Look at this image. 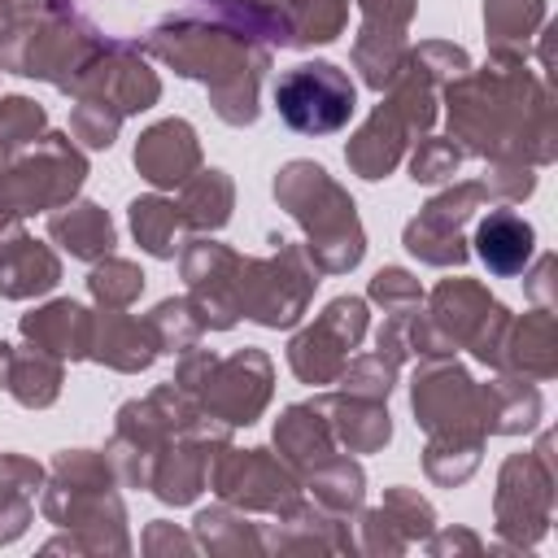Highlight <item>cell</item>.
Segmentation results:
<instances>
[{
  "label": "cell",
  "mask_w": 558,
  "mask_h": 558,
  "mask_svg": "<svg viewBox=\"0 0 558 558\" xmlns=\"http://www.w3.org/2000/svg\"><path fill=\"white\" fill-rule=\"evenodd\" d=\"M449 140L462 153L493 161L549 166L554 161V96L514 52H493L484 70H466L445 83Z\"/></svg>",
  "instance_id": "1"
},
{
  "label": "cell",
  "mask_w": 558,
  "mask_h": 558,
  "mask_svg": "<svg viewBox=\"0 0 558 558\" xmlns=\"http://www.w3.org/2000/svg\"><path fill=\"white\" fill-rule=\"evenodd\" d=\"M148 52L174 65L183 78H201L222 122L248 126L257 118V83L270 65L266 44L218 22L170 17L148 35Z\"/></svg>",
  "instance_id": "2"
},
{
  "label": "cell",
  "mask_w": 558,
  "mask_h": 558,
  "mask_svg": "<svg viewBox=\"0 0 558 558\" xmlns=\"http://www.w3.org/2000/svg\"><path fill=\"white\" fill-rule=\"evenodd\" d=\"M275 201L305 227V253L318 275H344L362 262L366 235L349 192L314 161H288L275 174Z\"/></svg>",
  "instance_id": "3"
},
{
  "label": "cell",
  "mask_w": 558,
  "mask_h": 558,
  "mask_svg": "<svg viewBox=\"0 0 558 558\" xmlns=\"http://www.w3.org/2000/svg\"><path fill=\"white\" fill-rule=\"evenodd\" d=\"M44 514L57 527H70V541H48L44 549H113L126 554L109 532L126 536L122 527V501L113 493V466L105 453L92 449H65L52 462V484L44 493Z\"/></svg>",
  "instance_id": "4"
},
{
  "label": "cell",
  "mask_w": 558,
  "mask_h": 558,
  "mask_svg": "<svg viewBox=\"0 0 558 558\" xmlns=\"http://www.w3.org/2000/svg\"><path fill=\"white\" fill-rule=\"evenodd\" d=\"M436 87H440V78H432L414 57H405L401 74L388 83V100H379V109L362 122V131L344 148L349 166L362 179L392 174V166L405 157L410 140L436 122Z\"/></svg>",
  "instance_id": "5"
},
{
  "label": "cell",
  "mask_w": 558,
  "mask_h": 558,
  "mask_svg": "<svg viewBox=\"0 0 558 558\" xmlns=\"http://www.w3.org/2000/svg\"><path fill=\"white\" fill-rule=\"evenodd\" d=\"M174 384L183 392H192L201 401V410L227 427H248L262 418L266 401H270V384H275V366L262 349H240L231 357H214V353H183Z\"/></svg>",
  "instance_id": "6"
},
{
  "label": "cell",
  "mask_w": 558,
  "mask_h": 558,
  "mask_svg": "<svg viewBox=\"0 0 558 558\" xmlns=\"http://www.w3.org/2000/svg\"><path fill=\"white\" fill-rule=\"evenodd\" d=\"M318 288V266L310 262L305 244H283L270 257H244L235 279V305L244 318L262 327H296L310 296Z\"/></svg>",
  "instance_id": "7"
},
{
  "label": "cell",
  "mask_w": 558,
  "mask_h": 558,
  "mask_svg": "<svg viewBox=\"0 0 558 558\" xmlns=\"http://www.w3.org/2000/svg\"><path fill=\"white\" fill-rule=\"evenodd\" d=\"M83 179H87V157L70 144V135L48 131L0 166V196L17 218L44 214L70 205Z\"/></svg>",
  "instance_id": "8"
},
{
  "label": "cell",
  "mask_w": 558,
  "mask_h": 558,
  "mask_svg": "<svg viewBox=\"0 0 558 558\" xmlns=\"http://www.w3.org/2000/svg\"><path fill=\"white\" fill-rule=\"evenodd\" d=\"M554 484H558V471H554V440L549 436H541L532 453H510L501 462L493 510H497V532L506 545L523 549L549 532Z\"/></svg>",
  "instance_id": "9"
},
{
  "label": "cell",
  "mask_w": 558,
  "mask_h": 558,
  "mask_svg": "<svg viewBox=\"0 0 558 558\" xmlns=\"http://www.w3.org/2000/svg\"><path fill=\"white\" fill-rule=\"evenodd\" d=\"M105 44H109L105 35H96L87 22H78L65 9V13H52V17L35 22L26 35H17L9 44V52L0 57V65L13 70V74H26V78H44L61 92H74V83L100 57Z\"/></svg>",
  "instance_id": "10"
},
{
  "label": "cell",
  "mask_w": 558,
  "mask_h": 558,
  "mask_svg": "<svg viewBox=\"0 0 558 558\" xmlns=\"http://www.w3.org/2000/svg\"><path fill=\"white\" fill-rule=\"evenodd\" d=\"M432 331L445 340V349H471L480 362L501 366V344L510 327V310L488 296L484 283L475 279H440L432 288V305L423 314Z\"/></svg>",
  "instance_id": "11"
},
{
  "label": "cell",
  "mask_w": 558,
  "mask_h": 558,
  "mask_svg": "<svg viewBox=\"0 0 558 558\" xmlns=\"http://www.w3.org/2000/svg\"><path fill=\"white\" fill-rule=\"evenodd\" d=\"M414 423L432 440H484V410H480V384L445 353V357H418L414 384H410Z\"/></svg>",
  "instance_id": "12"
},
{
  "label": "cell",
  "mask_w": 558,
  "mask_h": 558,
  "mask_svg": "<svg viewBox=\"0 0 558 558\" xmlns=\"http://www.w3.org/2000/svg\"><path fill=\"white\" fill-rule=\"evenodd\" d=\"M275 109L301 135H331L349 126L357 109V87L340 65L305 61V65H292L275 83Z\"/></svg>",
  "instance_id": "13"
},
{
  "label": "cell",
  "mask_w": 558,
  "mask_h": 558,
  "mask_svg": "<svg viewBox=\"0 0 558 558\" xmlns=\"http://www.w3.org/2000/svg\"><path fill=\"white\" fill-rule=\"evenodd\" d=\"M205 484L227 501V506H240V510H270V514H283L288 506L301 501V488H296V471L270 453V449H222L209 458V475Z\"/></svg>",
  "instance_id": "14"
},
{
  "label": "cell",
  "mask_w": 558,
  "mask_h": 558,
  "mask_svg": "<svg viewBox=\"0 0 558 558\" xmlns=\"http://www.w3.org/2000/svg\"><path fill=\"white\" fill-rule=\"evenodd\" d=\"M366 336V301L362 296H336L305 331L292 336L288 344V366L296 371L301 384H336L349 349Z\"/></svg>",
  "instance_id": "15"
},
{
  "label": "cell",
  "mask_w": 558,
  "mask_h": 558,
  "mask_svg": "<svg viewBox=\"0 0 558 558\" xmlns=\"http://www.w3.org/2000/svg\"><path fill=\"white\" fill-rule=\"evenodd\" d=\"M484 201H488V192H484L480 179L445 187L440 196H432L418 209V218L405 222V248L427 266H462L471 257V248L462 240V227L471 222V214Z\"/></svg>",
  "instance_id": "16"
},
{
  "label": "cell",
  "mask_w": 558,
  "mask_h": 558,
  "mask_svg": "<svg viewBox=\"0 0 558 558\" xmlns=\"http://www.w3.org/2000/svg\"><path fill=\"white\" fill-rule=\"evenodd\" d=\"M240 253H231L227 244L218 240H187L183 248V279H187V301L196 310V318L214 331L231 327L240 318V305H235V279H240Z\"/></svg>",
  "instance_id": "17"
},
{
  "label": "cell",
  "mask_w": 558,
  "mask_h": 558,
  "mask_svg": "<svg viewBox=\"0 0 558 558\" xmlns=\"http://www.w3.org/2000/svg\"><path fill=\"white\" fill-rule=\"evenodd\" d=\"M74 96H92V100H105L109 109H118L122 118L126 113H140L148 105H157L161 96V78L140 61V52L131 44H105L100 57L83 70V78L74 83Z\"/></svg>",
  "instance_id": "18"
},
{
  "label": "cell",
  "mask_w": 558,
  "mask_h": 558,
  "mask_svg": "<svg viewBox=\"0 0 558 558\" xmlns=\"http://www.w3.org/2000/svg\"><path fill=\"white\" fill-rule=\"evenodd\" d=\"M135 170L153 187H179L201 170V144L192 122L183 118H161L135 140Z\"/></svg>",
  "instance_id": "19"
},
{
  "label": "cell",
  "mask_w": 558,
  "mask_h": 558,
  "mask_svg": "<svg viewBox=\"0 0 558 558\" xmlns=\"http://www.w3.org/2000/svg\"><path fill=\"white\" fill-rule=\"evenodd\" d=\"M471 244H475L480 262L488 266V275L510 279V275H523L527 270V262L536 253V227L523 214H514L510 205H497V209H488L475 222Z\"/></svg>",
  "instance_id": "20"
},
{
  "label": "cell",
  "mask_w": 558,
  "mask_h": 558,
  "mask_svg": "<svg viewBox=\"0 0 558 558\" xmlns=\"http://www.w3.org/2000/svg\"><path fill=\"white\" fill-rule=\"evenodd\" d=\"M61 283V257L31 240L22 227L0 235V296L9 301H26L39 292H52Z\"/></svg>",
  "instance_id": "21"
},
{
  "label": "cell",
  "mask_w": 558,
  "mask_h": 558,
  "mask_svg": "<svg viewBox=\"0 0 558 558\" xmlns=\"http://www.w3.org/2000/svg\"><path fill=\"white\" fill-rule=\"evenodd\" d=\"M523 379H554L558 371V323L549 310H532L523 318H510L506 344H501V366Z\"/></svg>",
  "instance_id": "22"
},
{
  "label": "cell",
  "mask_w": 558,
  "mask_h": 558,
  "mask_svg": "<svg viewBox=\"0 0 558 558\" xmlns=\"http://www.w3.org/2000/svg\"><path fill=\"white\" fill-rule=\"evenodd\" d=\"M92 323H96V314H87L78 301H48V305L22 314V336L52 357L78 362L92 353Z\"/></svg>",
  "instance_id": "23"
},
{
  "label": "cell",
  "mask_w": 558,
  "mask_h": 558,
  "mask_svg": "<svg viewBox=\"0 0 558 558\" xmlns=\"http://www.w3.org/2000/svg\"><path fill=\"white\" fill-rule=\"evenodd\" d=\"M275 449H279V458L296 475H310L318 462H327L336 453V436H331V423H327L323 401L288 405L283 418L275 423Z\"/></svg>",
  "instance_id": "24"
},
{
  "label": "cell",
  "mask_w": 558,
  "mask_h": 558,
  "mask_svg": "<svg viewBox=\"0 0 558 558\" xmlns=\"http://www.w3.org/2000/svg\"><path fill=\"white\" fill-rule=\"evenodd\" d=\"M157 353L161 349H157V340H153V331H148L144 318H131L122 310L96 314V323H92V353L87 357H96V362H105L113 371L135 375V371L153 366Z\"/></svg>",
  "instance_id": "25"
},
{
  "label": "cell",
  "mask_w": 558,
  "mask_h": 558,
  "mask_svg": "<svg viewBox=\"0 0 558 558\" xmlns=\"http://www.w3.org/2000/svg\"><path fill=\"white\" fill-rule=\"evenodd\" d=\"M480 410L488 436H523L541 423V388L536 379H523L514 371L497 375L493 384H480Z\"/></svg>",
  "instance_id": "26"
},
{
  "label": "cell",
  "mask_w": 558,
  "mask_h": 558,
  "mask_svg": "<svg viewBox=\"0 0 558 558\" xmlns=\"http://www.w3.org/2000/svg\"><path fill=\"white\" fill-rule=\"evenodd\" d=\"M214 445L209 440H196V436H174L166 440V449L157 453L153 462V475H148V488L170 501V506H187L201 488H205V475H209V453Z\"/></svg>",
  "instance_id": "27"
},
{
  "label": "cell",
  "mask_w": 558,
  "mask_h": 558,
  "mask_svg": "<svg viewBox=\"0 0 558 558\" xmlns=\"http://www.w3.org/2000/svg\"><path fill=\"white\" fill-rule=\"evenodd\" d=\"M318 401L327 410L331 436L349 453H375V449H384L392 440V418H388L384 401H366V397H349V392L318 397Z\"/></svg>",
  "instance_id": "28"
},
{
  "label": "cell",
  "mask_w": 558,
  "mask_h": 558,
  "mask_svg": "<svg viewBox=\"0 0 558 558\" xmlns=\"http://www.w3.org/2000/svg\"><path fill=\"white\" fill-rule=\"evenodd\" d=\"M48 235L78 262H100L105 253H113L118 231L109 222V214L92 201H70L48 218Z\"/></svg>",
  "instance_id": "29"
},
{
  "label": "cell",
  "mask_w": 558,
  "mask_h": 558,
  "mask_svg": "<svg viewBox=\"0 0 558 558\" xmlns=\"http://www.w3.org/2000/svg\"><path fill=\"white\" fill-rule=\"evenodd\" d=\"M179 187L183 192H179L174 205H179L183 227H192V231H218V227H227L231 205H235V187H231V179L222 170H196Z\"/></svg>",
  "instance_id": "30"
},
{
  "label": "cell",
  "mask_w": 558,
  "mask_h": 558,
  "mask_svg": "<svg viewBox=\"0 0 558 558\" xmlns=\"http://www.w3.org/2000/svg\"><path fill=\"white\" fill-rule=\"evenodd\" d=\"M4 388L26 405V410H44L57 401L61 392V357L44 353V349H13L9 357V379Z\"/></svg>",
  "instance_id": "31"
},
{
  "label": "cell",
  "mask_w": 558,
  "mask_h": 558,
  "mask_svg": "<svg viewBox=\"0 0 558 558\" xmlns=\"http://www.w3.org/2000/svg\"><path fill=\"white\" fill-rule=\"evenodd\" d=\"M545 0H484V26L493 39V52L523 57L527 39L545 26Z\"/></svg>",
  "instance_id": "32"
},
{
  "label": "cell",
  "mask_w": 558,
  "mask_h": 558,
  "mask_svg": "<svg viewBox=\"0 0 558 558\" xmlns=\"http://www.w3.org/2000/svg\"><path fill=\"white\" fill-rule=\"evenodd\" d=\"M305 480H310L314 506H323V510H331V514H340V519H349V514L362 506V497H366V475H362V466H357L353 458H340V453H331L327 462H318Z\"/></svg>",
  "instance_id": "33"
},
{
  "label": "cell",
  "mask_w": 558,
  "mask_h": 558,
  "mask_svg": "<svg viewBox=\"0 0 558 558\" xmlns=\"http://www.w3.org/2000/svg\"><path fill=\"white\" fill-rule=\"evenodd\" d=\"M288 44H331L349 22V0H288Z\"/></svg>",
  "instance_id": "34"
},
{
  "label": "cell",
  "mask_w": 558,
  "mask_h": 558,
  "mask_svg": "<svg viewBox=\"0 0 558 558\" xmlns=\"http://www.w3.org/2000/svg\"><path fill=\"white\" fill-rule=\"evenodd\" d=\"M183 227V218H179V205L174 201H166V196H135L131 201V231H135V240H140V248L144 253H153V257H174V231Z\"/></svg>",
  "instance_id": "35"
},
{
  "label": "cell",
  "mask_w": 558,
  "mask_h": 558,
  "mask_svg": "<svg viewBox=\"0 0 558 558\" xmlns=\"http://www.w3.org/2000/svg\"><path fill=\"white\" fill-rule=\"evenodd\" d=\"M87 292H92L105 310H126V305L144 292V270H140L135 262H126V257L105 253V257L92 266V275H87Z\"/></svg>",
  "instance_id": "36"
},
{
  "label": "cell",
  "mask_w": 558,
  "mask_h": 558,
  "mask_svg": "<svg viewBox=\"0 0 558 558\" xmlns=\"http://www.w3.org/2000/svg\"><path fill=\"white\" fill-rule=\"evenodd\" d=\"M196 541H201V549H209V554L262 549V536L248 527V519L235 514V510H227V506H214V510H201V514H196Z\"/></svg>",
  "instance_id": "37"
},
{
  "label": "cell",
  "mask_w": 558,
  "mask_h": 558,
  "mask_svg": "<svg viewBox=\"0 0 558 558\" xmlns=\"http://www.w3.org/2000/svg\"><path fill=\"white\" fill-rule=\"evenodd\" d=\"M144 323H148V331H153V340H157L161 353H187L201 340V331H205V323L196 318V310H192L187 296L161 301Z\"/></svg>",
  "instance_id": "38"
},
{
  "label": "cell",
  "mask_w": 558,
  "mask_h": 558,
  "mask_svg": "<svg viewBox=\"0 0 558 558\" xmlns=\"http://www.w3.org/2000/svg\"><path fill=\"white\" fill-rule=\"evenodd\" d=\"M44 126H48L44 105H35L26 96H4L0 100V166L13 153H22L26 144H35L44 135Z\"/></svg>",
  "instance_id": "39"
},
{
  "label": "cell",
  "mask_w": 558,
  "mask_h": 558,
  "mask_svg": "<svg viewBox=\"0 0 558 558\" xmlns=\"http://www.w3.org/2000/svg\"><path fill=\"white\" fill-rule=\"evenodd\" d=\"M340 392L349 397H366V401H388L392 384H397V362L388 353H362V357H349L344 371H340Z\"/></svg>",
  "instance_id": "40"
},
{
  "label": "cell",
  "mask_w": 558,
  "mask_h": 558,
  "mask_svg": "<svg viewBox=\"0 0 558 558\" xmlns=\"http://www.w3.org/2000/svg\"><path fill=\"white\" fill-rule=\"evenodd\" d=\"M480 453H484V440H432L427 436V453H423V466L436 484L453 488L462 484L475 466H480Z\"/></svg>",
  "instance_id": "41"
},
{
  "label": "cell",
  "mask_w": 558,
  "mask_h": 558,
  "mask_svg": "<svg viewBox=\"0 0 558 558\" xmlns=\"http://www.w3.org/2000/svg\"><path fill=\"white\" fill-rule=\"evenodd\" d=\"M118 126H122V113L118 109H109L105 100L78 96V105L70 113V135L74 140H83L87 148H109L113 135H118Z\"/></svg>",
  "instance_id": "42"
},
{
  "label": "cell",
  "mask_w": 558,
  "mask_h": 558,
  "mask_svg": "<svg viewBox=\"0 0 558 558\" xmlns=\"http://www.w3.org/2000/svg\"><path fill=\"white\" fill-rule=\"evenodd\" d=\"M371 301L384 305V314H414L423 305V283L401 266H384L371 279Z\"/></svg>",
  "instance_id": "43"
},
{
  "label": "cell",
  "mask_w": 558,
  "mask_h": 558,
  "mask_svg": "<svg viewBox=\"0 0 558 558\" xmlns=\"http://www.w3.org/2000/svg\"><path fill=\"white\" fill-rule=\"evenodd\" d=\"M388 519H392V527L414 545V541H423V536H432V527H436V514H432V506L414 493V488H388V497H384V506H379Z\"/></svg>",
  "instance_id": "44"
},
{
  "label": "cell",
  "mask_w": 558,
  "mask_h": 558,
  "mask_svg": "<svg viewBox=\"0 0 558 558\" xmlns=\"http://www.w3.org/2000/svg\"><path fill=\"white\" fill-rule=\"evenodd\" d=\"M462 166V148L453 140H418L414 157H410V179L414 183H436V179H453V170Z\"/></svg>",
  "instance_id": "45"
},
{
  "label": "cell",
  "mask_w": 558,
  "mask_h": 558,
  "mask_svg": "<svg viewBox=\"0 0 558 558\" xmlns=\"http://www.w3.org/2000/svg\"><path fill=\"white\" fill-rule=\"evenodd\" d=\"M484 192H488V201H523V196H532L536 192V166H523V161H493L488 170H484Z\"/></svg>",
  "instance_id": "46"
},
{
  "label": "cell",
  "mask_w": 558,
  "mask_h": 558,
  "mask_svg": "<svg viewBox=\"0 0 558 558\" xmlns=\"http://www.w3.org/2000/svg\"><path fill=\"white\" fill-rule=\"evenodd\" d=\"M366 35H405L414 17V0H357Z\"/></svg>",
  "instance_id": "47"
},
{
  "label": "cell",
  "mask_w": 558,
  "mask_h": 558,
  "mask_svg": "<svg viewBox=\"0 0 558 558\" xmlns=\"http://www.w3.org/2000/svg\"><path fill=\"white\" fill-rule=\"evenodd\" d=\"M427 549L432 554H445V549H471V554H480V536L475 532H440V536H427Z\"/></svg>",
  "instance_id": "48"
},
{
  "label": "cell",
  "mask_w": 558,
  "mask_h": 558,
  "mask_svg": "<svg viewBox=\"0 0 558 558\" xmlns=\"http://www.w3.org/2000/svg\"><path fill=\"white\" fill-rule=\"evenodd\" d=\"M549 270H554V253H545V257H541V262H536V270H532V275H527V270H523V275H527V279H532V283H527V288H532V296H536V301H541V310H549V296H545V288H549V283H545V279H549Z\"/></svg>",
  "instance_id": "49"
},
{
  "label": "cell",
  "mask_w": 558,
  "mask_h": 558,
  "mask_svg": "<svg viewBox=\"0 0 558 558\" xmlns=\"http://www.w3.org/2000/svg\"><path fill=\"white\" fill-rule=\"evenodd\" d=\"M13 227H17V214H13V209H9V201L0 196V235H4V231H13Z\"/></svg>",
  "instance_id": "50"
}]
</instances>
